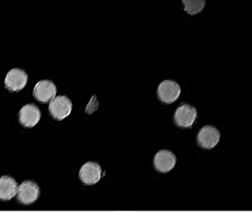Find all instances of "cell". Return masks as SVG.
I'll use <instances>...</instances> for the list:
<instances>
[{"mask_svg":"<svg viewBox=\"0 0 252 212\" xmlns=\"http://www.w3.org/2000/svg\"><path fill=\"white\" fill-rule=\"evenodd\" d=\"M29 76L26 71L19 68L11 69L5 78V85L8 91L18 92L26 87Z\"/></svg>","mask_w":252,"mask_h":212,"instance_id":"277c9868","label":"cell"},{"mask_svg":"<svg viewBox=\"0 0 252 212\" xmlns=\"http://www.w3.org/2000/svg\"><path fill=\"white\" fill-rule=\"evenodd\" d=\"M57 88L55 83L49 80L39 81L33 88V97L42 103H50L57 94Z\"/></svg>","mask_w":252,"mask_h":212,"instance_id":"8992f818","label":"cell"},{"mask_svg":"<svg viewBox=\"0 0 252 212\" xmlns=\"http://www.w3.org/2000/svg\"><path fill=\"white\" fill-rule=\"evenodd\" d=\"M181 88L179 84L171 80L162 81L158 87L159 100L165 104H172L179 98Z\"/></svg>","mask_w":252,"mask_h":212,"instance_id":"7a4b0ae2","label":"cell"},{"mask_svg":"<svg viewBox=\"0 0 252 212\" xmlns=\"http://www.w3.org/2000/svg\"><path fill=\"white\" fill-rule=\"evenodd\" d=\"M101 166L96 162L89 161L85 163L79 171V178L85 185H94L101 178Z\"/></svg>","mask_w":252,"mask_h":212,"instance_id":"ba28073f","label":"cell"},{"mask_svg":"<svg viewBox=\"0 0 252 212\" xmlns=\"http://www.w3.org/2000/svg\"><path fill=\"white\" fill-rule=\"evenodd\" d=\"M183 4H184V10L190 15H195L197 13H200L201 10L204 7L206 4L205 1H183Z\"/></svg>","mask_w":252,"mask_h":212,"instance_id":"7c38bea8","label":"cell"},{"mask_svg":"<svg viewBox=\"0 0 252 212\" xmlns=\"http://www.w3.org/2000/svg\"><path fill=\"white\" fill-rule=\"evenodd\" d=\"M73 109V103L71 100L66 97L61 95L56 97L54 100L50 102L49 110L50 114L54 119L61 121L65 119L71 113Z\"/></svg>","mask_w":252,"mask_h":212,"instance_id":"6da1fadb","label":"cell"},{"mask_svg":"<svg viewBox=\"0 0 252 212\" xmlns=\"http://www.w3.org/2000/svg\"><path fill=\"white\" fill-rule=\"evenodd\" d=\"M17 194L20 203L24 205H30L37 200L40 194V189L36 183L26 181L19 186Z\"/></svg>","mask_w":252,"mask_h":212,"instance_id":"52a82bcc","label":"cell"},{"mask_svg":"<svg viewBox=\"0 0 252 212\" xmlns=\"http://www.w3.org/2000/svg\"><path fill=\"white\" fill-rule=\"evenodd\" d=\"M17 181L10 176H2L0 178V200L8 201L17 194Z\"/></svg>","mask_w":252,"mask_h":212,"instance_id":"8fae6325","label":"cell"},{"mask_svg":"<svg viewBox=\"0 0 252 212\" xmlns=\"http://www.w3.org/2000/svg\"><path fill=\"white\" fill-rule=\"evenodd\" d=\"M220 132L212 125H206L199 131L197 136L198 145L205 150L213 149L219 143Z\"/></svg>","mask_w":252,"mask_h":212,"instance_id":"3957f363","label":"cell"},{"mask_svg":"<svg viewBox=\"0 0 252 212\" xmlns=\"http://www.w3.org/2000/svg\"><path fill=\"white\" fill-rule=\"evenodd\" d=\"M176 161V156L173 153L162 150L156 153L153 163L156 170L161 173H167L175 167Z\"/></svg>","mask_w":252,"mask_h":212,"instance_id":"9c48e42d","label":"cell"},{"mask_svg":"<svg viewBox=\"0 0 252 212\" xmlns=\"http://www.w3.org/2000/svg\"><path fill=\"white\" fill-rule=\"evenodd\" d=\"M98 106V103L97 101L96 96H94L91 99V101L90 102L87 108V111L89 113H94V110H96Z\"/></svg>","mask_w":252,"mask_h":212,"instance_id":"4fadbf2b","label":"cell"},{"mask_svg":"<svg viewBox=\"0 0 252 212\" xmlns=\"http://www.w3.org/2000/svg\"><path fill=\"white\" fill-rule=\"evenodd\" d=\"M40 118V110L33 104L26 105L19 112V121L25 128H33L39 122Z\"/></svg>","mask_w":252,"mask_h":212,"instance_id":"30bf717a","label":"cell"},{"mask_svg":"<svg viewBox=\"0 0 252 212\" xmlns=\"http://www.w3.org/2000/svg\"><path fill=\"white\" fill-rule=\"evenodd\" d=\"M197 116L195 107L189 104H183L175 110L174 122L180 128H188L194 124Z\"/></svg>","mask_w":252,"mask_h":212,"instance_id":"5b68a950","label":"cell"}]
</instances>
